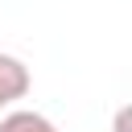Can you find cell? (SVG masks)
Returning a JSON list of instances; mask_svg holds the SVG:
<instances>
[{
  "instance_id": "obj_1",
  "label": "cell",
  "mask_w": 132,
  "mask_h": 132,
  "mask_svg": "<svg viewBox=\"0 0 132 132\" xmlns=\"http://www.w3.org/2000/svg\"><path fill=\"white\" fill-rule=\"evenodd\" d=\"M29 87H33L29 66H25L16 54H0V111H4V107H12L16 99H25V95H29Z\"/></svg>"
},
{
  "instance_id": "obj_2",
  "label": "cell",
  "mask_w": 132,
  "mask_h": 132,
  "mask_svg": "<svg viewBox=\"0 0 132 132\" xmlns=\"http://www.w3.org/2000/svg\"><path fill=\"white\" fill-rule=\"evenodd\" d=\"M0 132H58V124L41 111L29 107H12L8 116H0Z\"/></svg>"
},
{
  "instance_id": "obj_3",
  "label": "cell",
  "mask_w": 132,
  "mask_h": 132,
  "mask_svg": "<svg viewBox=\"0 0 132 132\" xmlns=\"http://www.w3.org/2000/svg\"><path fill=\"white\" fill-rule=\"evenodd\" d=\"M111 132H132V103H124V107L111 116Z\"/></svg>"
}]
</instances>
